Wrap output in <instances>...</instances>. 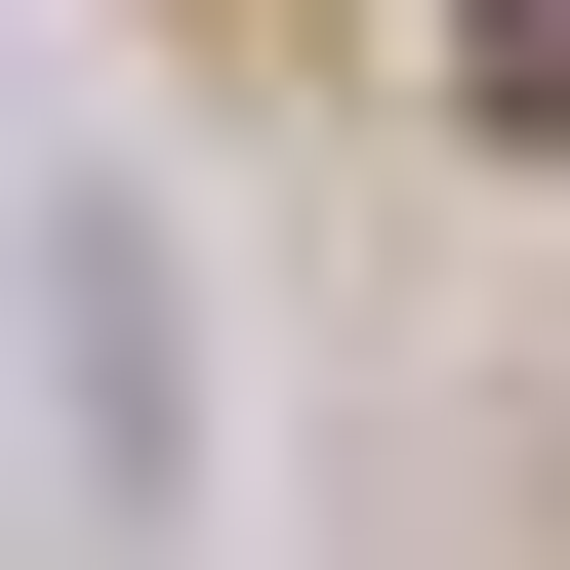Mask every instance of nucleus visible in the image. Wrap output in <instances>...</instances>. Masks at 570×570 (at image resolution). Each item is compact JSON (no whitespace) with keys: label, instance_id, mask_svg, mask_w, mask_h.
Listing matches in <instances>:
<instances>
[{"label":"nucleus","instance_id":"obj_1","mask_svg":"<svg viewBox=\"0 0 570 570\" xmlns=\"http://www.w3.org/2000/svg\"><path fill=\"white\" fill-rule=\"evenodd\" d=\"M489 82H530V122H570V0H489Z\"/></svg>","mask_w":570,"mask_h":570}]
</instances>
